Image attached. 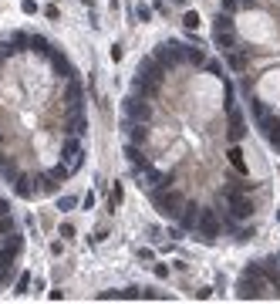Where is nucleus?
Here are the masks:
<instances>
[{
    "mask_svg": "<svg viewBox=\"0 0 280 304\" xmlns=\"http://www.w3.org/2000/svg\"><path fill=\"white\" fill-rule=\"evenodd\" d=\"M148 200H152L155 213H159V217H165V220H176V217H179V210H182V203H186V196H182L176 186L148 189Z\"/></svg>",
    "mask_w": 280,
    "mask_h": 304,
    "instance_id": "f257e3e1",
    "label": "nucleus"
},
{
    "mask_svg": "<svg viewBox=\"0 0 280 304\" xmlns=\"http://www.w3.org/2000/svg\"><path fill=\"white\" fill-rule=\"evenodd\" d=\"M267 294H270V287H267V281L260 274H240L236 277V287H233L236 301H264Z\"/></svg>",
    "mask_w": 280,
    "mask_h": 304,
    "instance_id": "f03ea898",
    "label": "nucleus"
},
{
    "mask_svg": "<svg viewBox=\"0 0 280 304\" xmlns=\"http://www.w3.org/2000/svg\"><path fill=\"white\" fill-rule=\"evenodd\" d=\"M193 233L206 243V247H213L216 243V236L223 233V223H219V213H216V206H199V217H196V227H193Z\"/></svg>",
    "mask_w": 280,
    "mask_h": 304,
    "instance_id": "7ed1b4c3",
    "label": "nucleus"
},
{
    "mask_svg": "<svg viewBox=\"0 0 280 304\" xmlns=\"http://www.w3.org/2000/svg\"><path fill=\"white\" fill-rule=\"evenodd\" d=\"M213 44H216L223 54L236 48V20H233V14H226V10L216 14V24H213Z\"/></svg>",
    "mask_w": 280,
    "mask_h": 304,
    "instance_id": "20e7f679",
    "label": "nucleus"
},
{
    "mask_svg": "<svg viewBox=\"0 0 280 304\" xmlns=\"http://www.w3.org/2000/svg\"><path fill=\"white\" fill-rule=\"evenodd\" d=\"M223 200H226V206H230V217H233L236 223H243V220H253V213H257V203H253V196H250V193L223 189Z\"/></svg>",
    "mask_w": 280,
    "mask_h": 304,
    "instance_id": "39448f33",
    "label": "nucleus"
},
{
    "mask_svg": "<svg viewBox=\"0 0 280 304\" xmlns=\"http://www.w3.org/2000/svg\"><path fill=\"white\" fill-rule=\"evenodd\" d=\"M182 48L186 44H179V41H162V44H155V61L165 68V71H176L179 65H182Z\"/></svg>",
    "mask_w": 280,
    "mask_h": 304,
    "instance_id": "423d86ee",
    "label": "nucleus"
},
{
    "mask_svg": "<svg viewBox=\"0 0 280 304\" xmlns=\"http://www.w3.org/2000/svg\"><path fill=\"white\" fill-rule=\"evenodd\" d=\"M139 176V189L142 193H148V189H162V186H176V176L172 172H159L155 166H145L142 172H135Z\"/></svg>",
    "mask_w": 280,
    "mask_h": 304,
    "instance_id": "0eeeda50",
    "label": "nucleus"
},
{
    "mask_svg": "<svg viewBox=\"0 0 280 304\" xmlns=\"http://www.w3.org/2000/svg\"><path fill=\"white\" fill-rule=\"evenodd\" d=\"M122 115L125 118H132V122H152V105H148V98H139V95H129L125 101H122Z\"/></svg>",
    "mask_w": 280,
    "mask_h": 304,
    "instance_id": "6e6552de",
    "label": "nucleus"
},
{
    "mask_svg": "<svg viewBox=\"0 0 280 304\" xmlns=\"http://www.w3.org/2000/svg\"><path fill=\"white\" fill-rule=\"evenodd\" d=\"M48 61H51L54 75L61 78V81H68V78H78V68L71 65V61L65 58V54H61V51H51V54H48Z\"/></svg>",
    "mask_w": 280,
    "mask_h": 304,
    "instance_id": "1a4fd4ad",
    "label": "nucleus"
},
{
    "mask_svg": "<svg viewBox=\"0 0 280 304\" xmlns=\"http://www.w3.org/2000/svg\"><path fill=\"white\" fill-rule=\"evenodd\" d=\"M68 115H71V122L65 125V135H84L88 132V118H84V108L81 105H74V108H68Z\"/></svg>",
    "mask_w": 280,
    "mask_h": 304,
    "instance_id": "9d476101",
    "label": "nucleus"
},
{
    "mask_svg": "<svg viewBox=\"0 0 280 304\" xmlns=\"http://www.w3.org/2000/svg\"><path fill=\"white\" fill-rule=\"evenodd\" d=\"M223 58H226V68H230V71H247V65H250V48L236 44V48L226 51Z\"/></svg>",
    "mask_w": 280,
    "mask_h": 304,
    "instance_id": "9b49d317",
    "label": "nucleus"
},
{
    "mask_svg": "<svg viewBox=\"0 0 280 304\" xmlns=\"http://www.w3.org/2000/svg\"><path fill=\"white\" fill-rule=\"evenodd\" d=\"M159 84H162V81H152V78H139V75H135V81H132V95H139V98H148V101H152V98H159V91H162Z\"/></svg>",
    "mask_w": 280,
    "mask_h": 304,
    "instance_id": "f8f14e48",
    "label": "nucleus"
},
{
    "mask_svg": "<svg viewBox=\"0 0 280 304\" xmlns=\"http://www.w3.org/2000/svg\"><path fill=\"white\" fill-rule=\"evenodd\" d=\"M169 75L159 61H155V54H148V58H142L139 61V78H152V81H162V78Z\"/></svg>",
    "mask_w": 280,
    "mask_h": 304,
    "instance_id": "ddd939ff",
    "label": "nucleus"
},
{
    "mask_svg": "<svg viewBox=\"0 0 280 304\" xmlns=\"http://www.w3.org/2000/svg\"><path fill=\"white\" fill-rule=\"evenodd\" d=\"M31 186H34L37 196H54L58 193V183L51 179V172H34L31 176Z\"/></svg>",
    "mask_w": 280,
    "mask_h": 304,
    "instance_id": "4468645a",
    "label": "nucleus"
},
{
    "mask_svg": "<svg viewBox=\"0 0 280 304\" xmlns=\"http://www.w3.org/2000/svg\"><path fill=\"white\" fill-rule=\"evenodd\" d=\"M125 159H129V166H132V172H142L145 166H152V159L142 152V146H135V142H129L125 146Z\"/></svg>",
    "mask_w": 280,
    "mask_h": 304,
    "instance_id": "2eb2a0df",
    "label": "nucleus"
},
{
    "mask_svg": "<svg viewBox=\"0 0 280 304\" xmlns=\"http://www.w3.org/2000/svg\"><path fill=\"white\" fill-rule=\"evenodd\" d=\"M27 51H31L34 58H48V54L54 51V44H51L44 34H27Z\"/></svg>",
    "mask_w": 280,
    "mask_h": 304,
    "instance_id": "dca6fc26",
    "label": "nucleus"
},
{
    "mask_svg": "<svg viewBox=\"0 0 280 304\" xmlns=\"http://www.w3.org/2000/svg\"><path fill=\"white\" fill-rule=\"evenodd\" d=\"M226 115H230V132H226V139H230V142H240V139L247 135V129H243V115L236 112V105L226 108Z\"/></svg>",
    "mask_w": 280,
    "mask_h": 304,
    "instance_id": "f3484780",
    "label": "nucleus"
},
{
    "mask_svg": "<svg viewBox=\"0 0 280 304\" xmlns=\"http://www.w3.org/2000/svg\"><path fill=\"white\" fill-rule=\"evenodd\" d=\"M125 135H129V142L142 146V142L148 139V129H145V122H132V118H125Z\"/></svg>",
    "mask_w": 280,
    "mask_h": 304,
    "instance_id": "a211bd4d",
    "label": "nucleus"
},
{
    "mask_svg": "<svg viewBox=\"0 0 280 304\" xmlns=\"http://www.w3.org/2000/svg\"><path fill=\"white\" fill-rule=\"evenodd\" d=\"M14 196L17 200H34V186H31V176H14Z\"/></svg>",
    "mask_w": 280,
    "mask_h": 304,
    "instance_id": "6ab92c4d",
    "label": "nucleus"
},
{
    "mask_svg": "<svg viewBox=\"0 0 280 304\" xmlns=\"http://www.w3.org/2000/svg\"><path fill=\"white\" fill-rule=\"evenodd\" d=\"M65 105H68V108L81 105V81H78V78H68V81H65Z\"/></svg>",
    "mask_w": 280,
    "mask_h": 304,
    "instance_id": "aec40b11",
    "label": "nucleus"
},
{
    "mask_svg": "<svg viewBox=\"0 0 280 304\" xmlns=\"http://www.w3.org/2000/svg\"><path fill=\"white\" fill-rule=\"evenodd\" d=\"M78 152H81V139H78V135H65V142H61V162L68 166Z\"/></svg>",
    "mask_w": 280,
    "mask_h": 304,
    "instance_id": "412c9836",
    "label": "nucleus"
},
{
    "mask_svg": "<svg viewBox=\"0 0 280 304\" xmlns=\"http://www.w3.org/2000/svg\"><path fill=\"white\" fill-rule=\"evenodd\" d=\"M182 65H193V68H203L206 65V54H203V48H182Z\"/></svg>",
    "mask_w": 280,
    "mask_h": 304,
    "instance_id": "4be33fe9",
    "label": "nucleus"
},
{
    "mask_svg": "<svg viewBox=\"0 0 280 304\" xmlns=\"http://www.w3.org/2000/svg\"><path fill=\"white\" fill-rule=\"evenodd\" d=\"M3 250H7V253H14V257H20V250H24V236H20L17 230L3 233Z\"/></svg>",
    "mask_w": 280,
    "mask_h": 304,
    "instance_id": "5701e85b",
    "label": "nucleus"
},
{
    "mask_svg": "<svg viewBox=\"0 0 280 304\" xmlns=\"http://www.w3.org/2000/svg\"><path fill=\"white\" fill-rule=\"evenodd\" d=\"M226 159H230V166L243 176L247 172V162H243V152H240V142H230V149H226Z\"/></svg>",
    "mask_w": 280,
    "mask_h": 304,
    "instance_id": "b1692460",
    "label": "nucleus"
},
{
    "mask_svg": "<svg viewBox=\"0 0 280 304\" xmlns=\"http://www.w3.org/2000/svg\"><path fill=\"white\" fill-rule=\"evenodd\" d=\"M253 186H257V183H250V179H240V176H230L223 189H236V193H253Z\"/></svg>",
    "mask_w": 280,
    "mask_h": 304,
    "instance_id": "393cba45",
    "label": "nucleus"
},
{
    "mask_svg": "<svg viewBox=\"0 0 280 304\" xmlns=\"http://www.w3.org/2000/svg\"><path fill=\"white\" fill-rule=\"evenodd\" d=\"M264 139H267V142H270V149L280 155V118L270 125V129H267V135H264Z\"/></svg>",
    "mask_w": 280,
    "mask_h": 304,
    "instance_id": "a878e982",
    "label": "nucleus"
},
{
    "mask_svg": "<svg viewBox=\"0 0 280 304\" xmlns=\"http://www.w3.org/2000/svg\"><path fill=\"white\" fill-rule=\"evenodd\" d=\"M122 200H125V189H122V183H115V186H112V193H108V206H112V213L122 206Z\"/></svg>",
    "mask_w": 280,
    "mask_h": 304,
    "instance_id": "bb28decb",
    "label": "nucleus"
},
{
    "mask_svg": "<svg viewBox=\"0 0 280 304\" xmlns=\"http://www.w3.org/2000/svg\"><path fill=\"white\" fill-rule=\"evenodd\" d=\"M199 24H203V17H199L196 10H186V14H182V27H186V31H199Z\"/></svg>",
    "mask_w": 280,
    "mask_h": 304,
    "instance_id": "cd10ccee",
    "label": "nucleus"
},
{
    "mask_svg": "<svg viewBox=\"0 0 280 304\" xmlns=\"http://www.w3.org/2000/svg\"><path fill=\"white\" fill-rule=\"evenodd\" d=\"M247 108H250V115H253V122H257L260 115H267V112H270V108H267V105H264L260 98H253V95H250V101H247Z\"/></svg>",
    "mask_w": 280,
    "mask_h": 304,
    "instance_id": "c85d7f7f",
    "label": "nucleus"
},
{
    "mask_svg": "<svg viewBox=\"0 0 280 304\" xmlns=\"http://www.w3.org/2000/svg\"><path fill=\"white\" fill-rule=\"evenodd\" d=\"M31 277H34V274H27V270H24V274H17V284H14V294H27V291H31Z\"/></svg>",
    "mask_w": 280,
    "mask_h": 304,
    "instance_id": "c756f323",
    "label": "nucleus"
},
{
    "mask_svg": "<svg viewBox=\"0 0 280 304\" xmlns=\"http://www.w3.org/2000/svg\"><path fill=\"white\" fill-rule=\"evenodd\" d=\"M223 84H226V95H223V105H226V108H233V105H236V88H233V81H230L226 75H223Z\"/></svg>",
    "mask_w": 280,
    "mask_h": 304,
    "instance_id": "7c9ffc66",
    "label": "nucleus"
},
{
    "mask_svg": "<svg viewBox=\"0 0 280 304\" xmlns=\"http://www.w3.org/2000/svg\"><path fill=\"white\" fill-rule=\"evenodd\" d=\"M233 233H236V236H233L236 243H247V240H253V236H257V227H236Z\"/></svg>",
    "mask_w": 280,
    "mask_h": 304,
    "instance_id": "2f4dec72",
    "label": "nucleus"
},
{
    "mask_svg": "<svg viewBox=\"0 0 280 304\" xmlns=\"http://www.w3.org/2000/svg\"><path fill=\"white\" fill-rule=\"evenodd\" d=\"M51 179H54V183H65V179H71L68 166H65V162H58V166H54V169H51Z\"/></svg>",
    "mask_w": 280,
    "mask_h": 304,
    "instance_id": "473e14b6",
    "label": "nucleus"
},
{
    "mask_svg": "<svg viewBox=\"0 0 280 304\" xmlns=\"http://www.w3.org/2000/svg\"><path fill=\"white\" fill-rule=\"evenodd\" d=\"M135 20H142V24L152 20V7H148V3H139V7H135Z\"/></svg>",
    "mask_w": 280,
    "mask_h": 304,
    "instance_id": "72a5a7b5",
    "label": "nucleus"
},
{
    "mask_svg": "<svg viewBox=\"0 0 280 304\" xmlns=\"http://www.w3.org/2000/svg\"><path fill=\"white\" fill-rule=\"evenodd\" d=\"M74 206H78V196H58V210L68 213V210H74Z\"/></svg>",
    "mask_w": 280,
    "mask_h": 304,
    "instance_id": "f704fd0d",
    "label": "nucleus"
},
{
    "mask_svg": "<svg viewBox=\"0 0 280 304\" xmlns=\"http://www.w3.org/2000/svg\"><path fill=\"white\" fill-rule=\"evenodd\" d=\"M44 17H48V20H61V7H58V3L51 0V3L44 7Z\"/></svg>",
    "mask_w": 280,
    "mask_h": 304,
    "instance_id": "c9c22d12",
    "label": "nucleus"
},
{
    "mask_svg": "<svg viewBox=\"0 0 280 304\" xmlns=\"http://www.w3.org/2000/svg\"><path fill=\"white\" fill-rule=\"evenodd\" d=\"M10 230H14V217H10V213H0V236L10 233Z\"/></svg>",
    "mask_w": 280,
    "mask_h": 304,
    "instance_id": "e433bc0d",
    "label": "nucleus"
},
{
    "mask_svg": "<svg viewBox=\"0 0 280 304\" xmlns=\"http://www.w3.org/2000/svg\"><path fill=\"white\" fill-rule=\"evenodd\" d=\"M10 274H14V264H3V260H0V287L10 281Z\"/></svg>",
    "mask_w": 280,
    "mask_h": 304,
    "instance_id": "4c0bfd02",
    "label": "nucleus"
},
{
    "mask_svg": "<svg viewBox=\"0 0 280 304\" xmlns=\"http://www.w3.org/2000/svg\"><path fill=\"white\" fill-rule=\"evenodd\" d=\"M58 233H61L65 240H74V236H78V230H74V223H61V227H58Z\"/></svg>",
    "mask_w": 280,
    "mask_h": 304,
    "instance_id": "58836bf2",
    "label": "nucleus"
},
{
    "mask_svg": "<svg viewBox=\"0 0 280 304\" xmlns=\"http://www.w3.org/2000/svg\"><path fill=\"white\" fill-rule=\"evenodd\" d=\"M152 274H155L159 281H165V277H169V264H152Z\"/></svg>",
    "mask_w": 280,
    "mask_h": 304,
    "instance_id": "ea45409f",
    "label": "nucleus"
},
{
    "mask_svg": "<svg viewBox=\"0 0 280 304\" xmlns=\"http://www.w3.org/2000/svg\"><path fill=\"white\" fill-rule=\"evenodd\" d=\"M135 257H139L142 264H152V260H155V250H148V247H142V250L135 253Z\"/></svg>",
    "mask_w": 280,
    "mask_h": 304,
    "instance_id": "a19ab883",
    "label": "nucleus"
},
{
    "mask_svg": "<svg viewBox=\"0 0 280 304\" xmlns=\"http://www.w3.org/2000/svg\"><path fill=\"white\" fill-rule=\"evenodd\" d=\"M20 10L31 17V14H37V0H20Z\"/></svg>",
    "mask_w": 280,
    "mask_h": 304,
    "instance_id": "79ce46f5",
    "label": "nucleus"
},
{
    "mask_svg": "<svg viewBox=\"0 0 280 304\" xmlns=\"http://www.w3.org/2000/svg\"><path fill=\"white\" fill-rule=\"evenodd\" d=\"M240 7H243V0H223V10H226V14H236Z\"/></svg>",
    "mask_w": 280,
    "mask_h": 304,
    "instance_id": "37998d69",
    "label": "nucleus"
},
{
    "mask_svg": "<svg viewBox=\"0 0 280 304\" xmlns=\"http://www.w3.org/2000/svg\"><path fill=\"white\" fill-rule=\"evenodd\" d=\"M122 58H125V48L115 41V44H112V61H122Z\"/></svg>",
    "mask_w": 280,
    "mask_h": 304,
    "instance_id": "c03bdc74",
    "label": "nucleus"
},
{
    "mask_svg": "<svg viewBox=\"0 0 280 304\" xmlns=\"http://www.w3.org/2000/svg\"><path fill=\"white\" fill-rule=\"evenodd\" d=\"M193 298H196V301H210V298H213V287H199Z\"/></svg>",
    "mask_w": 280,
    "mask_h": 304,
    "instance_id": "a18cd8bd",
    "label": "nucleus"
},
{
    "mask_svg": "<svg viewBox=\"0 0 280 304\" xmlns=\"http://www.w3.org/2000/svg\"><path fill=\"white\" fill-rule=\"evenodd\" d=\"M203 68H210V71H213L216 78H223V65H219V61H206Z\"/></svg>",
    "mask_w": 280,
    "mask_h": 304,
    "instance_id": "49530a36",
    "label": "nucleus"
},
{
    "mask_svg": "<svg viewBox=\"0 0 280 304\" xmlns=\"http://www.w3.org/2000/svg\"><path fill=\"white\" fill-rule=\"evenodd\" d=\"M44 287H48V284H44V277H31V291H37V294H41Z\"/></svg>",
    "mask_w": 280,
    "mask_h": 304,
    "instance_id": "de8ad7c7",
    "label": "nucleus"
},
{
    "mask_svg": "<svg viewBox=\"0 0 280 304\" xmlns=\"http://www.w3.org/2000/svg\"><path fill=\"white\" fill-rule=\"evenodd\" d=\"M88 240H91V243H101V240H108V230H105V227L95 230V236H88Z\"/></svg>",
    "mask_w": 280,
    "mask_h": 304,
    "instance_id": "09e8293b",
    "label": "nucleus"
},
{
    "mask_svg": "<svg viewBox=\"0 0 280 304\" xmlns=\"http://www.w3.org/2000/svg\"><path fill=\"white\" fill-rule=\"evenodd\" d=\"M84 210H88V213L95 210V193H88V196H84Z\"/></svg>",
    "mask_w": 280,
    "mask_h": 304,
    "instance_id": "8fccbe9b",
    "label": "nucleus"
},
{
    "mask_svg": "<svg viewBox=\"0 0 280 304\" xmlns=\"http://www.w3.org/2000/svg\"><path fill=\"white\" fill-rule=\"evenodd\" d=\"M61 250H65V243H61V240H54V243H51V253H54V257H61Z\"/></svg>",
    "mask_w": 280,
    "mask_h": 304,
    "instance_id": "3c124183",
    "label": "nucleus"
},
{
    "mask_svg": "<svg viewBox=\"0 0 280 304\" xmlns=\"http://www.w3.org/2000/svg\"><path fill=\"white\" fill-rule=\"evenodd\" d=\"M169 236L172 240H182V227H169Z\"/></svg>",
    "mask_w": 280,
    "mask_h": 304,
    "instance_id": "603ef678",
    "label": "nucleus"
},
{
    "mask_svg": "<svg viewBox=\"0 0 280 304\" xmlns=\"http://www.w3.org/2000/svg\"><path fill=\"white\" fill-rule=\"evenodd\" d=\"M0 146H3V132H0Z\"/></svg>",
    "mask_w": 280,
    "mask_h": 304,
    "instance_id": "864d4df0",
    "label": "nucleus"
},
{
    "mask_svg": "<svg viewBox=\"0 0 280 304\" xmlns=\"http://www.w3.org/2000/svg\"><path fill=\"white\" fill-rule=\"evenodd\" d=\"M277 223H280V210H277Z\"/></svg>",
    "mask_w": 280,
    "mask_h": 304,
    "instance_id": "5fc2aeb1",
    "label": "nucleus"
},
{
    "mask_svg": "<svg viewBox=\"0 0 280 304\" xmlns=\"http://www.w3.org/2000/svg\"><path fill=\"white\" fill-rule=\"evenodd\" d=\"M277 264H280V253H277Z\"/></svg>",
    "mask_w": 280,
    "mask_h": 304,
    "instance_id": "6e6d98bb",
    "label": "nucleus"
},
{
    "mask_svg": "<svg viewBox=\"0 0 280 304\" xmlns=\"http://www.w3.org/2000/svg\"><path fill=\"white\" fill-rule=\"evenodd\" d=\"M54 3H58V0H54Z\"/></svg>",
    "mask_w": 280,
    "mask_h": 304,
    "instance_id": "4d7b16f0",
    "label": "nucleus"
}]
</instances>
